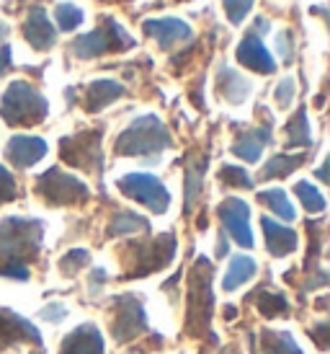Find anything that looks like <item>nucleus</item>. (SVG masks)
<instances>
[{"mask_svg":"<svg viewBox=\"0 0 330 354\" xmlns=\"http://www.w3.org/2000/svg\"><path fill=\"white\" fill-rule=\"evenodd\" d=\"M44 227L39 220L6 217L0 223V264H23L21 259H34L41 248Z\"/></svg>","mask_w":330,"mask_h":354,"instance_id":"f257e3e1","label":"nucleus"},{"mask_svg":"<svg viewBox=\"0 0 330 354\" xmlns=\"http://www.w3.org/2000/svg\"><path fill=\"white\" fill-rule=\"evenodd\" d=\"M47 99L23 80L10 83L8 91L3 93V101H0V114L13 127L16 124H26V127L39 124L41 119L47 117Z\"/></svg>","mask_w":330,"mask_h":354,"instance_id":"f03ea898","label":"nucleus"},{"mask_svg":"<svg viewBox=\"0 0 330 354\" xmlns=\"http://www.w3.org/2000/svg\"><path fill=\"white\" fill-rule=\"evenodd\" d=\"M168 145H171V135L165 124L157 117L147 114V117L135 119L119 135L117 153L119 156H150V153H160Z\"/></svg>","mask_w":330,"mask_h":354,"instance_id":"7ed1b4c3","label":"nucleus"},{"mask_svg":"<svg viewBox=\"0 0 330 354\" xmlns=\"http://www.w3.org/2000/svg\"><path fill=\"white\" fill-rule=\"evenodd\" d=\"M212 318V264L199 259L188 277V318L186 328L191 334H204Z\"/></svg>","mask_w":330,"mask_h":354,"instance_id":"20e7f679","label":"nucleus"},{"mask_svg":"<svg viewBox=\"0 0 330 354\" xmlns=\"http://www.w3.org/2000/svg\"><path fill=\"white\" fill-rule=\"evenodd\" d=\"M175 254V238L157 236L145 243H135L129 248V277H145L155 269H163Z\"/></svg>","mask_w":330,"mask_h":354,"instance_id":"39448f33","label":"nucleus"},{"mask_svg":"<svg viewBox=\"0 0 330 354\" xmlns=\"http://www.w3.org/2000/svg\"><path fill=\"white\" fill-rule=\"evenodd\" d=\"M119 189L124 192L129 199H135L139 205H145L150 212L163 215L171 207V194L168 189L160 184V178L153 174H126L119 178Z\"/></svg>","mask_w":330,"mask_h":354,"instance_id":"423d86ee","label":"nucleus"},{"mask_svg":"<svg viewBox=\"0 0 330 354\" xmlns=\"http://www.w3.org/2000/svg\"><path fill=\"white\" fill-rule=\"evenodd\" d=\"M37 192L49 205H80L88 199L86 184L59 168H49L47 174H41L37 181Z\"/></svg>","mask_w":330,"mask_h":354,"instance_id":"0eeeda50","label":"nucleus"},{"mask_svg":"<svg viewBox=\"0 0 330 354\" xmlns=\"http://www.w3.org/2000/svg\"><path fill=\"white\" fill-rule=\"evenodd\" d=\"M132 44H135L132 37H126V31L119 24L106 21V29H96L72 41V52L78 57H98L108 50H122V47H132Z\"/></svg>","mask_w":330,"mask_h":354,"instance_id":"6e6552de","label":"nucleus"},{"mask_svg":"<svg viewBox=\"0 0 330 354\" xmlns=\"http://www.w3.org/2000/svg\"><path fill=\"white\" fill-rule=\"evenodd\" d=\"M59 153L70 166L86 168V171H98L104 163L101 156V132H83L75 138H65L59 142Z\"/></svg>","mask_w":330,"mask_h":354,"instance_id":"1a4fd4ad","label":"nucleus"},{"mask_svg":"<svg viewBox=\"0 0 330 354\" xmlns=\"http://www.w3.org/2000/svg\"><path fill=\"white\" fill-rule=\"evenodd\" d=\"M147 328L145 308L132 295H122L114 300V324L111 331L117 336V342H132Z\"/></svg>","mask_w":330,"mask_h":354,"instance_id":"9d476101","label":"nucleus"},{"mask_svg":"<svg viewBox=\"0 0 330 354\" xmlns=\"http://www.w3.org/2000/svg\"><path fill=\"white\" fill-rule=\"evenodd\" d=\"M220 220L224 223L227 233L233 236L235 243H240L243 248L253 246V233H251V207L245 205L243 199L230 197L220 205Z\"/></svg>","mask_w":330,"mask_h":354,"instance_id":"9b49d317","label":"nucleus"},{"mask_svg":"<svg viewBox=\"0 0 330 354\" xmlns=\"http://www.w3.org/2000/svg\"><path fill=\"white\" fill-rule=\"evenodd\" d=\"M19 342H31V344H41V336L34 326L16 315L13 310L0 308V352L8 349L10 344H19Z\"/></svg>","mask_w":330,"mask_h":354,"instance_id":"f8f14e48","label":"nucleus"},{"mask_svg":"<svg viewBox=\"0 0 330 354\" xmlns=\"http://www.w3.org/2000/svg\"><path fill=\"white\" fill-rule=\"evenodd\" d=\"M104 352H106L104 336L98 331V326L93 324L78 326L59 344V354H104Z\"/></svg>","mask_w":330,"mask_h":354,"instance_id":"ddd939ff","label":"nucleus"},{"mask_svg":"<svg viewBox=\"0 0 330 354\" xmlns=\"http://www.w3.org/2000/svg\"><path fill=\"white\" fill-rule=\"evenodd\" d=\"M47 156V142L41 138H31V135H16L10 138L6 145V158L16 168H31Z\"/></svg>","mask_w":330,"mask_h":354,"instance_id":"4468645a","label":"nucleus"},{"mask_svg":"<svg viewBox=\"0 0 330 354\" xmlns=\"http://www.w3.org/2000/svg\"><path fill=\"white\" fill-rule=\"evenodd\" d=\"M237 59H240V65H245L248 70H255V73H263V75H269V73L276 70V62H273V57L269 55V50L263 47V41L258 39L255 31H251V34L240 41Z\"/></svg>","mask_w":330,"mask_h":354,"instance_id":"2eb2a0df","label":"nucleus"},{"mask_svg":"<svg viewBox=\"0 0 330 354\" xmlns=\"http://www.w3.org/2000/svg\"><path fill=\"white\" fill-rule=\"evenodd\" d=\"M145 31L153 37V39H157V44H160L163 50H171V47L178 44V41L191 39V26L178 19L145 21Z\"/></svg>","mask_w":330,"mask_h":354,"instance_id":"dca6fc26","label":"nucleus"},{"mask_svg":"<svg viewBox=\"0 0 330 354\" xmlns=\"http://www.w3.org/2000/svg\"><path fill=\"white\" fill-rule=\"evenodd\" d=\"M23 37H26V41L34 50H49L55 44V39H57L55 26L49 24L47 13L41 8H34L26 16V21H23Z\"/></svg>","mask_w":330,"mask_h":354,"instance_id":"f3484780","label":"nucleus"},{"mask_svg":"<svg viewBox=\"0 0 330 354\" xmlns=\"http://www.w3.org/2000/svg\"><path fill=\"white\" fill-rule=\"evenodd\" d=\"M261 225H263V236H266V248H269L271 256L282 259V256L291 254L297 248V233L291 227L279 225L276 220H269V217H263Z\"/></svg>","mask_w":330,"mask_h":354,"instance_id":"a211bd4d","label":"nucleus"},{"mask_svg":"<svg viewBox=\"0 0 330 354\" xmlns=\"http://www.w3.org/2000/svg\"><path fill=\"white\" fill-rule=\"evenodd\" d=\"M271 140V132L266 127L261 129H251V132H245L243 138L235 140L233 145V153L237 158H243V160H248V163H255L258 158H261L263 148H266V142Z\"/></svg>","mask_w":330,"mask_h":354,"instance_id":"6ab92c4d","label":"nucleus"},{"mask_svg":"<svg viewBox=\"0 0 330 354\" xmlns=\"http://www.w3.org/2000/svg\"><path fill=\"white\" fill-rule=\"evenodd\" d=\"M122 93H124V88L114 80H96L86 91V109L88 111H101L104 106L114 104Z\"/></svg>","mask_w":330,"mask_h":354,"instance_id":"aec40b11","label":"nucleus"},{"mask_svg":"<svg viewBox=\"0 0 330 354\" xmlns=\"http://www.w3.org/2000/svg\"><path fill=\"white\" fill-rule=\"evenodd\" d=\"M255 269H258V264L253 261L251 256H245V254L233 256V261L227 266V274H224V279H222V290L224 292H235L240 285H245L248 279H253Z\"/></svg>","mask_w":330,"mask_h":354,"instance_id":"412c9836","label":"nucleus"},{"mask_svg":"<svg viewBox=\"0 0 330 354\" xmlns=\"http://www.w3.org/2000/svg\"><path fill=\"white\" fill-rule=\"evenodd\" d=\"M220 91H222V96L227 101L243 104L245 96L251 93V83L240 73H235L233 68H222L220 70Z\"/></svg>","mask_w":330,"mask_h":354,"instance_id":"4be33fe9","label":"nucleus"},{"mask_svg":"<svg viewBox=\"0 0 330 354\" xmlns=\"http://www.w3.org/2000/svg\"><path fill=\"white\" fill-rule=\"evenodd\" d=\"M310 142H312V135H310V124H307V111L300 109L289 119V124H287V145L289 148H307Z\"/></svg>","mask_w":330,"mask_h":354,"instance_id":"5701e85b","label":"nucleus"},{"mask_svg":"<svg viewBox=\"0 0 330 354\" xmlns=\"http://www.w3.org/2000/svg\"><path fill=\"white\" fill-rule=\"evenodd\" d=\"M253 303L255 308L261 310V315L266 318H279L289 310V303H287V297L279 295V292H273V290H261V292H255L253 295Z\"/></svg>","mask_w":330,"mask_h":354,"instance_id":"b1692460","label":"nucleus"},{"mask_svg":"<svg viewBox=\"0 0 330 354\" xmlns=\"http://www.w3.org/2000/svg\"><path fill=\"white\" fill-rule=\"evenodd\" d=\"M304 163V156H273L261 171V178H282V176H289L291 171H297V168Z\"/></svg>","mask_w":330,"mask_h":354,"instance_id":"393cba45","label":"nucleus"},{"mask_svg":"<svg viewBox=\"0 0 330 354\" xmlns=\"http://www.w3.org/2000/svg\"><path fill=\"white\" fill-rule=\"evenodd\" d=\"M258 199H261L263 205L269 207L271 212H276V215L282 217V220H294L297 217V212H294V207H291L289 197L284 194V189H266V192H261L258 194Z\"/></svg>","mask_w":330,"mask_h":354,"instance_id":"a878e982","label":"nucleus"},{"mask_svg":"<svg viewBox=\"0 0 330 354\" xmlns=\"http://www.w3.org/2000/svg\"><path fill=\"white\" fill-rule=\"evenodd\" d=\"M139 230H147L145 217L135 215V212H119L111 220V225H108V236H132V233H139Z\"/></svg>","mask_w":330,"mask_h":354,"instance_id":"bb28decb","label":"nucleus"},{"mask_svg":"<svg viewBox=\"0 0 330 354\" xmlns=\"http://www.w3.org/2000/svg\"><path fill=\"white\" fill-rule=\"evenodd\" d=\"M263 354H302L289 334H263Z\"/></svg>","mask_w":330,"mask_h":354,"instance_id":"cd10ccee","label":"nucleus"},{"mask_svg":"<svg viewBox=\"0 0 330 354\" xmlns=\"http://www.w3.org/2000/svg\"><path fill=\"white\" fill-rule=\"evenodd\" d=\"M294 194L302 199L304 209H307V212H312V215H318V212H322V209H325V197H322L318 189L312 187L310 181H300V184L294 187Z\"/></svg>","mask_w":330,"mask_h":354,"instance_id":"c85d7f7f","label":"nucleus"},{"mask_svg":"<svg viewBox=\"0 0 330 354\" xmlns=\"http://www.w3.org/2000/svg\"><path fill=\"white\" fill-rule=\"evenodd\" d=\"M55 16H57V24L62 31H75L83 24V10L78 6H72V3H59Z\"/></svg>","mask_w":330,"mask_h":354,"instance_id":"c756f323","label":"nucleus"},{"mask_svg":"<svg viewBox=\"0 0 330 354\" xmlns=\"http://www.w3.org/2000/svg\"><path fill=\"white\" fill-rule=\"evenodd\" d=\"M90 261V254L88 251H80V248H75V251H70L68 256H62L59 259V269H62V274L68 277H75L83 269V266Z\"/></svg>","mask_w":330,"mask_h":354,"instance_id":"7c9ffc66","label":"nucleus"},{"mask_svg":"<svg viewBox=\"0 0 330 354\" xmlns=\"http://www.w3.org/2000/svg\"><path fill=\"white\" fill-rule=\"evenodd\" d=\"M220 178H222L224 184H230V187H237V189H251L253 187V178L248 176V171L237 166H224L220 171Z\"/></svg>","mask_w":330,"mask_h":354,"instance_id":"2f4dec72","label":"nucleus"},{"mask_svg":"<svg viewBox=\"0 0 330 354\" xmlns=\"http://www.w3.org/2000/svg\"><path fill=\"white\" fill-rule=\"evenodd\" d=\"M224 6V13H227V19H230V24H243L245 16H248V10H251L253 0H222Z\"/></svg>","mask_w":330,"mask_h":354,"instance_id":"473e14b6","label":"nucleus"},{"mask_svg":"<svg viewBox=\"0 0 330 354\" xmlns=\"http://www.w3.org/2000/svg\"><path fill=\"white\" fill-rule=\"evenodd\" d=\"M199 192H202V168H188L186 171V207L188 209L196 202Z\"/></svg>","mask_w":330,"mask_h":354,"instance_id":"72a5a7b5","label":"nucleus"},{"mask_svg":"<svg viewBox=\"0 0 330 354\" xmlns=\"http://www.w3.org/2000/svg\"><path fill=\"white\" fill-rule=\"evenodd\" d=\"M13 197H16V181H13L8 168L0 166V205L10 202Z\"/></svg>","mask_w":330,"mask_h":354,"instance_id":"f704fd0d","label":"nucleus"},{"mask_svg":"<svg viewBox=\"0 0 330 354\" xmlns=\"http://www.w3.org/2000/svg\"><path fill=\"white\" fill-rule=\"evenodd\" d=\"M291 99H294V80L284 78L276 88V101H279V106H289Z\"/></svg>","mask_w":330,"mask_h":354,"instance_id":"c9c22d12","label":"nucleus"},{"mask_svg":"<svg viewBox=\"0 0 330 354\" xmlns=\"http://www.w3.org/2000/svg\"><path fill=\"white\" fill-rule=\"evenodd\" d=\"M65 315H68V310H65V305H59V303H52V305H47V308H41V318L49 321V324H57Z\"/></svg>","mask_w":330,"mask_h":354,"instance_id":"e433bc0d","label":"nucleus"},{"mask_svg":"<svg viewBox=\"0 0 330 354\" xmlns=\"http://www.w3.org/2000/svg\"><path fill=\"white\" fill-rule=\"evenodd\" d=\"M0 274L13 277V279H29V266L26 264H0Z\"/></svg>","mask_w":330,"mask_h":354,"instance_id":"4c0bfd02","label":"nucleus"},{"mask_svg":"<svg viewBox=\"0 0 330 354\" xmlns=\"http://www.w3.org/2000/svg\"><path fill=\"white\" fill-rule=\"evenodd\" d=\"M312 339H315V344L320 346V349H328V339H325V334H328V324H320L312 328Z\"/></svg>","mask_w":330,"mask_h":354,"instance_id":"58836bf2","label":"nucleus"},{"mask_svg":"<svg viewBox=\"0 0 330 354\" xmlns=\"http://www.w3.org/2000/svg\"><path fill=\"white\" fill-rule=\"evenodd\" d=\"M287 37H289V31H284L282 37H279V50H282V57L289 62V59H291V41L287 44Z\"/></svg>","mask_w":330,"mask_h":354,"instance_id":"ea45409f","label":"nucleus"},{"mask_svg":"<svg viewBox=\"0 0 330 354\" xmlns=\"http://www.w3.org/2000/svg\"><path fill=\"white\" fill-rule=\"evenodd\" d=\"M10 68V47H0V75Z\"/></svg>","mask_w":330,"mask_h":354,"instance_id":"a19ab883","label":"nucleus"},{"mask_svg":"<svg viewBox=\"0 0 330 354\" xmlns=\"http://www.w3.org/2000/svg\"><path fill=\"white\" fill-rule=\"evenodd\" d=\"M224 318H235V308H224Z\"/></svg>","mask_w":330,"mask_h":354,"instance_id":"79ce46f5","label":"nucleus"},{"mask_svg":"<svg viewBox=\"0 0 330 354\" xmlns=\"http://www.w3.org/2000/svg\"><path fill=\"white\" fill-rule=\"evenodd\" d=\"M6 31H8V26H6V24H0V39L6 37Z\"/></svg>","mask_w":330,"mask_h":354,"instance_id":"37998d69","label":"nucleus"},{"mask_svg":"<svg viewBox=\"0 0 330 354\" xmlns=\"http://www.w3.org/2000/svg\"><path fill=\"white\" fill-rule=\"evenodd\" d=\"M222 354H237V349H233V346H230V349H224Z\"/></svg>","mask_w":330,"mask_h":354,"instance_id":"c03bdc74","label":"nucleus"}]
</instances>
